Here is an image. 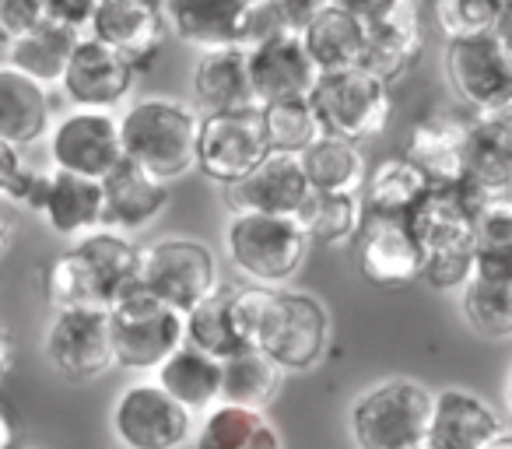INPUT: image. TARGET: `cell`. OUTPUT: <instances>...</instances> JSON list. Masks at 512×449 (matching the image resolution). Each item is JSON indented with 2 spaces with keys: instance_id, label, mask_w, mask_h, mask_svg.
<instances>
[{
  "instance_id": "6da1fadb",
  "label": "cell",
  "mask_w": 512,
  "mask_h": 449,
  "mask_svg": "<svg viewBox=\"0 0 512 449\" xmlns=\"http://www.w3.org/2000/svg\"><path fill=\"white\" fill-rule=\"evenodd\" d=\"M421 250V278L439 292L463 288L474 271V207L460 186H428V193L407 214Z\"/></svg>"
},
{
  "instance_id": "7a4b0ae2",
  "label": "cell",
  "mask_w": 512,
  "mask_h": 449,
  "mask_svg": "<svg viewBox=\"0 0 512 449\" xmlns=\"http://www.w3.org/2000/svg\"><path fill=\"white\" fill-rule=\"evenodd\" d=\"M120 120V144L123 158L134 162L155 179L186 176L193 169V148H197V123L200 113L186 102L148 95L134 102Z\"/></svg>"
},
{
  "instance_id": "3957f363",
  "label": "cell",
  "mask_w": 512,
  "mask_h": 449,
  "mask_svg": "<svg viewBox=\"0 0 512 449\" xmlns=\"http://www.w3.org/2000/svg\"><path fill=\"white\" fill-rule=\"evenodd\" d=\"M228 264L253 285H281L295 278L309 250L306 232L292 214L232 211L225 225Z\"/></svg>"
},
{
  "instance_id": "277c9868",
  "label": "cell",
  "mask_w": 512,
  "mask_h": 449,
  "mask_svg": "<svg viewBox=\"0 0 512 449\" xmlns=\"http://www.w3.org/2000/svg\"><path fill=\"white\" fill-rule=\"evenodd\" d=\"M309 106L323 134L344 137V141H369L383 134L390 123L393 92L390 81L355 64L341 71H323L309 92Z\"/></svg>"
},
{
  "instance_id": "5b68a950",
  "label": "cell",
  "mask_w": 512,
  "mask_h": 449,
  "mask_svg": "<svg viewBox=\"0 0 512 449\" xmlns=\"http://www.w3.org/2000/svg\"><path fill=\"white\" fill-rule=\"evenodd\" d=\"M442 71L456 99L477 116H502L512 106V53L502 29L446 39Z\"/></svg>"
},
{
  "instance_id": "8992f818",
  "label": "cell",
  "mask_w": 512,
  "mask_h": 449,
  "mask_svg": "<svg viewBox=\"0 0 512 449\" xmlns=\"http://www.w3.org/2000/svg\"><path fill=\"white\" fill-rule=\"evenodd\" d=\"M432 393L414 379H386L365 390L351 407L358 449H414L425 442Z\"/></svg>"
},
{
  "instance_id": "52a82bcc",
  "label": "cell",
  "mask_w": 512,
  "mask_h": 449,
  "mask_svg": "<svg viewBox=\"0 0 512 449\" xmlns=\"http://www.w3.org/2000/svg\"><path fill=\"white\" fill-rule=\"evenodd\" d=\"M106 323L109 341H113V358L123 369H158L183 344V313L165 306L162 299L144 292L141 285L123 292L106 309Z\"/></svg>"
},
{
  "instance_id": "ba28073f",
  "label": "cell",
  "mask_w": 512,
  "mask_h": 449,
  "mask_svg": "<svg viewBox=\"0 0 512 449\" xmlns=\"http://www.w3.org/2000/svg\"><path fill=\"white\" fill-rule=\"evenodd\" d=\"M141 250V271H137V285L172 306L176 313L193 309L200 299L221 285L218 264L207 246L193 243V239H162V243L137 246Z\"/></svg>"
},
{
  "instance_id": "9c48e42d",
  "label": "cell",
  "mask_w": 512,
  "mask_h": 449,
  "mask_svg": "<svg viewBox=\"0 0 512 449\" xmlns=\"http://www.w3.org/2000/svg\"><path fill=\"white\" fill-rule=\"evenodd\" d=\"M271 151L256 109H235V113H207L197 123V148H193V169L207 179L228 186L242 179L260 158Z\"/></svg>"
},
{
  "instance_id": "30bf717a",
  "label": "cell",
  "mask_w": 512,
  "mask_h": 449,
  "mask_svg": "<svg viewBox=\"0 0 512 449\" xmlns=\"http://www.w3.org/2000/svg\"><path fill=\"white\" fill-rule=\"evenodd\" d=\"M46 134H50L53 169L102 179L113 165L123 162L120 120L113 116V109L71 106L57 123H50Z\"/></svg>"
},
{
  "instance_id": "8fae6325",
  "label": "cell",
  "mask_w": 512,
  "mask_h": 449,
  "mask_svg": "<svg viewBox=\"0 0 512 449\" xmlns=\"http://www.w3.org/2000/svg\"><path fill=\"white\" fill-rule=\"evenodd\" d=\"M113 432L123 449H183L193 435V414L158 383H134L116 400Z\"/></svg>"
},
{
  "instance_id": "7c38bea8",
  "label": "cell",
  "mask_w": 512,
  "mask_h": 449,
  "mask_svg": "<svg viewBox=\"0 0 512 449\" xmlns=\"http://www.w3.org/2000/svg\"><path fill=\"white\" fill-rule=\"evenodd\" d=\"M46 358L71 383H92L116 365L106 309H60L46 330Z\"/></svg>"
},
{
  "instance_id": "4fadbf2b",
  "label": "cell",
  "mask_w": 512,
  "mask_h": 449,
  "mask_svg": "<svg viewBox=\"0 0 512 449\" xmlns=\"http://www.w3.org/2000/svg\"><path fill=\"white\" fill-rule=\"evenodd\" d=\"M134 81H137V67L123 53H116L102 39L81 32L57 88L67 95L71 106L116 109L130 95Z\"/></svg>"
},
{
  "instance_id": "5bb4252c",
  "label": "cell",
  "mask_w": 512,
  "mask_h": 449,
  "mask_svg": "<svg viewBox=\"0 0 512 449\" xmlns=\"http://www.w3.org/2000/svg\"><path fill=\"white\" fill-rule=\"evenodd\" d=\"M242 50H246L249 88H253L260 106L278 99H309L320 71L309 60L299 32H274V36L242 46Z\"/></svg>"
},
{
  "instance_id": "9a60e30c",
  "label": "cell",
  "mask_w": 512,
  "mask_h": 449,
  "mask_svg": "<svg viewBox=\"0 0 512 449\" xmlns=\"http://www.w3.org/2000/svg\"><path fill=\"white\" fill-rule=\"evenodd\" d=\"M358 267L376 288H404L421 278V250L407 218L362 214L358 225Z\"/></svg>"
},
{
  "instance_id": "2e32d148",
  "label": "cell",
  "mask_w": 512,
  "mask_h": 449,
  "mask_svg": "<svg viewBox=\"0 0 512 449\" xmlns=\"http://www.w3.org/2000/svg\"><path fill=\"white\" fill-rule=\"evenodd\" d=\"M85 32L123 53L134 67H148L162 53L169 22L162 0H99Z\"/></svg>"
},
{
  "instance_id": "e0dca14e",
  "label": "cell",
  "mask_w": 512,
  "mask_h": 449,
  "mask_svg": "<svg viewBox=\"0 0 512 449\" xmlns=\"http://www.w3.org/2000/svg\"><path fill=\"white\" fill-rule=\"evenodd\" d=\"M460 193L467 204L512 193V127L509 113L477 116L467 127L460 165Z\"/></svg>"
},
{
  "instance_id": "ac0fdd59",
  "label": "cell",
  "mask_w": 512,
  "mask_h": 449,
  "mask_svg": "<svg viewBox=\"0 0 512 449\" xmlns=\"http://www.w3.org/2000/svg\"><path fill=\"white\" fill-rule=\"evenodd\" d=\"M309 193L306 172L299 155L267 151L242 179L225 186L228 211H260V214H295Z\"/></svg>"
},
{
  "instance_id": "d6986e66",
  "label": "cell",
  "mask_w": 512,
  "mask_h": 449,
  "mask_svg": "<svg viewBox=\"0 0 512 449\" xmlns=\"http://www.w3.org/2000/svg\"><path fill=\"white\" fill-rule=\"evenodd\" d=\"M421 46H425V32H421L418 0H393L376 22L365 25L362 67L393 85L418 64Z\"/></svg>"
},
{
  "instance_id": "ffe728a7",
  "label": "cell",
  "mask_w": 512,
  "mask_h": 449,
  "mask_svg": "<svg viewBox=\"0 0 512 449\" xmlns=\"http://www.w3.org/2000/svg\"><path fill=\"white\" fill-rule=\"evenodd\" d=\"M102 186V229L113 232H141L165 211L169 204V183L148 176L134 162L123 158L120 165L99 179Z\"/></svg>"
},
{
  "instance_id": "44dd1931",
  "label": "cell",
  "mask_w": 512,
  "mask_h": 449,
  "mask_svg": "<svg viewBox=\"0 0 512 449\" xmlns=\"http://www.w3.org/2000/svg\"><path fill=\"white\" fill-rule=\"evenodd\" d=\"M505 432L502 418L488 400L467 390L432 393V414H428V449H484Z\"/></svg>"
},
{
  "instance_id": "7402d4cb",
  "label": "cell",
  "mask_w": 512,
  "mask_h": 449,
  "mask_svg": "<svg viewBox=\"0 0 512 449\" xmlns=\"http://www.w3.org/2000/svg\"><path fill=\"white\" fill-rule=\"evenodd\" d=\"M463 313L488 341L512 334V253H477L474 271L463 281Z\"/></svg>"
},
{
  "instance_id": "603a6c76",
  "label": "cell",
  "mask_w": 512,
  "mask_h": 449,
  "mask_svg": "<svg viewBox=\"0 0 512 449\" xmlns=\"http://www.w3.org/2000/svg\"><path fill=\"white\" fill-rule=\"evenodd\" d=\"M169 32L197 50L246 43V25L253 0H165L162 4Z\"/></svg>"
},
{
  "instance_id": "cb8c5ba5",
  "label": "cell",
  "mask_w": 512,
  "mask_h": 449,
  "mask_svg": "<svg viewBox=\"0 0 512 449\" xmlns=\"http://www.w3.org/2000/svg\"><path fill=\"white\" fill-rule=\"evenodd\" d=\"M193 109L207 113H235V109H256L253 88H249L246 50L242 46H218V50H200V60L190 74Z\"/></svg>"
},
{
  "instance_id": "d4e9b609",
  "label": "cell",
  "mask_w": 512,
  "mask_h": 449,
  "mask_svg": "<svg viewBox=\"0 0 512 449\" xmlns=\"http://www.w3.org/2000/svg\"><path fill=\"white\" fill-rule=\"evenodd\" d=\"M470 120L449 113V109H432L418 116L407 134V162H414L428 176L432 186L460 183L463 165V141H467Z\"/></svg>"
},
{
  "instance_id": "484cf974",
  "label": "cell",
  "mask_w": 512,
  "mask_h": 449,
  "mask_svg": "<svg viewBox=\"0 0 512 449\" xmlns=\"http://www.w3.org/2000/svg\"><path fill=\"white\" fill-rule=\"evenodd\" d=\"M330 341V320L327 309L302 292H285V320H281L278 337L271 341L267 355L288 372L313 369L323 358Z\"/></svg>"
},
{
  "instance_id": "4316f807",
  "label": "cell",
  "mask_w": 512,
  "mask_h": 449,
  "mask_svg": "<svg viewBox=\"0 0 512 449\" xmlns=\"http://www.w3.org/2000/svg\"><path fill=\"white\" fill-rule=\"evenodd\" d=\"M50 123V88L32 81L18 67L0 64V141L25 148V144L43 141Z\"/></svg>"
},
{
  "instance_id": "83f0119b",
  "label": "cell",
  "mask_w": 512,
  "mask_h": 449,
  "mask_svg": "<svg viewBox=\"0 0 512 449\" xmlns=\"http://www.w3.org/2000/svg\"><path fill=\"white\" fill-rule=\"evenodd\" d=\"M39 214H43L46 225L64 239H81V236H88V232L102 229L99 179L53 169L50 183H46V197H43V204H39Z\"/></svg>"
},
{
  "instance_id": "f1b7e54d",
  "label": "cell",
  "mask_w": 512,
  "mask_h": 449,
  "mask_svg": "<svg viewBox=\"0 0 512 449\" xmlns=\"http://www.w3.org/2000/svg\"><path fill=\"white\" fill-rule=\"evenodd\" d=\"M78 257L85 260L88 274L95 281V292H99L102 306H113L123 292L137 285V271H141V250L130 243L123 232L113 229H95L88 236H81L74 243Z\"/></svg>"
},
{
  "instance_id": "f546056e",
  "label": "cell",
  "mask_w": 512,
  "mask_h": 449,
  "mask_svg": "<svg viewBox=\"0 0 512 449\" xmlns=\"http://www.w3.org/2000/svg\"><path fill=\"white\" fill-rule=\"evenodd\" d=\"M193 449H285L281 432L267 421L264 411L239 404H211L204 421L193 428Z\"/></svg>"
},
{
  "instance_id": "4dcf8cb0",
  "label": "cell",
  "mask_w": 512,
  "mask_h": 449,
  "mask_svg": "<svg viewBox=\"0 0 512 449\" xmlns=\"http://www.w3.org/2000/svg\"><path fill=\"white\" fill-rule=\"evenodd\" d=\"M221 362V383H218V400L239 407H253V411H264L274 404L281 390V379L285 369L267 355L264 348H235L232 355L218 358Z\"/></svg>"
},
{
  "instance_id": "1f68e13d",
  "label": "cell",
  "mask_w": 512,
  "mask_h": 449,
  "mask_svg": "<svg viewBox=\"0 0 512 449\" xmlns=\"http://www.w3.org/2000/svg\"><path fill=\"white\" fill-rule=\"evenodd\" d=\"M155 383L169 393L176 404H183L190 414H204L211 404H218L221 362L193 344H179L169 358L155 369Z\"/></svg>"
},
{
  "instance_id": "d6a6232c",
  "label": "cell",
  "mask_w": 512,
  "mask_h": 449,
  "mask_svg": "<svg viewBox=\"0 0 512 449\" xmlns=\"http://www.w3.org/2000/svg\"><path fill=\"white\" fill-rule=\"evenodd\" d=\"M302 46H306L309 60L316 64V71H341V67L362 64L365 53V25L358 18L344 15L337 8H323L302 25L299 32Z\"/></svg>"
},
{
  "instance_id": "836d02e7",
  "label": "cell",
  "mask_w": 512,
  "mask_h": 449,
  "mask_svg": "<svg viewBox=\"0 0 512 449\" xmlns=\"http://www.w3.org/2000/svg\"><path fill=\"white\" fill-rule=\"evenodd\" d=\"M78 36L81 32L46 18L36 29H29L25 36H18L15 43L4 46V53H8V64L18 67L22 74H29L32 81H39V85H46V88H57Z\"/></svg>"
},
{
  "instance_id": "e575fe53",
  "label": "cell",
  "mask_w": 512,
  "mask_h": 449,
  "mask_svg": "<svg viewBox=\"0 0 512 449\" xmlns=\"http://www.w3.org/2000/svg\"><path fill=\"white\" fill-rule=\"evenodd\" d=\"M428 176L407 158H386L372 172H365V183L358 190L362 214H386V218H407L411 207L428 193Z\"/></svg>"
},
{
  "instance_id": "d590c367",
  "label": "cell",
  "mask_w": 512,
  "mask_h": 449,
  "mask_svg": "<svg viewBox=\"0 0 512 449\" xmlns=\"http://www.w3.org/2000/svg\"><path fill=\"white\" fill-rule=\"evenodd\" d=\"M299 158L309 190L358 193L365 183V172H369L358 141H344L334 134H320Z\"/></svg>"
},
{
  "instance_id": "8d00e7d4",
  "label": "cell",
  "mask_w": 512,
  "mask_h": 449,
  "mask_svg": "<svg viewBox=\"0 0 512 449\" xmlns=\"http://www.w3.org/2000/svg\"><path fill=\"white\" fill-rule=\"evenodd\" d=\"M299 229L306 232L309 243L320 246H341L358 236L362 225V200L358 193H330V190H309L302 204L292 214Z\"/></svg>"
},
{
  "instance_id": "74e56055",
  "label": "cell",
  "mask_w": 512,
  "mask_h": 449,
  "mask_svg": "<svg viewBox=\"0 0 512 449\" xmlns=\"http://www.w3.org/2000/svg\"><path fill=\"white\" fill-rule=\"evenodd\" d=\"M228 316H232V330L239 337V344L267 351L274 337H278L281 320H285V292H278L274 285L232 288Z\"/></svg>"
},
{
  "instance_id": "f35d334b",
  "label": "cell",
  "mask_w": 512,
  "mask_h": 449,
  "mask_svg": "<svg viewBox=\"0 0 512 449\" xmlns=\"http://www.w3.org/2000/svg\"><path fill=\"white\" fill-rule=\"evenodd\" d=\"M228 295L232 288H214L207 299H200L193 309L183 313V341L193 348L207 351L214 358L232 355L235 348H242L239 337L232 330V316H228Z\"/></svg>"
},
{
  "instance_id": "ab89813d",
  "label": "cell",
  "mask_w": 512,
  "mask_h": 449,
  "mask_svg": "<svg viewBox=\"0 0 512 449\" xmlns=\"http://www.w3.org/2000/svg\"><path fill=\"white\" fill-rule=\"evenodd\" d=\"M260 120H264V134L271 151H285V155H302L323 134L309 99L264 102L260 106Z\"/></svg>"
},
{
  "instance_id": "60d3db41",
  "label": "cell",
  "mask_w": 512,
  "mask_h": 449,
  "mask_svg": "<svg viewBox=\"0 0 512 449\" xmlns=\"http://www.w3.org/2000/svg\"><path fill=\"white\" fill-rule=\"evenodd\" d=\"M43 292H46V302L53 309H106L95 292V281L88 274L85 260L78 257V250H67L60 257H53L43 271Z\"/></svg>"
},
{
  "instance_id": "b9f144b4",
  "label": "cell",
  "mask_w": 512,
  "mask_h": 449,
  "mask_svg": "<svg viewBox=\"0 0 512 449\" xmlns=\"http://www.w3.org/2000/svg\"><path fill=\"white\" fill-rule=\"evenodd\" d=\"M509 0H432V22L446 39L502 29Z\"/></svg>"
},
{
  "instance_id": "7bdbcfd3",
  "label": "cell",
  "mask_w": 512,
  "mask_h": 449,
  "mask_svg": "<svg viewBox=\"0 0 512 449\" xmlns=\"http://www.w3.org/2000/svg\"><path fill=\"white\" fill-rule=\"evenodd\" d=\"M39 22H46L43 0H0V50L36 29Z\"/></svg>"
},
{
  "instance_id": "ee69618b",
  "label": "cell",
  "mask_w": 512,
  "mask_h": 449,
  "mask_svg": "<svg viewBox=\"0 0 512 449\" xmlns=\"http://www.w3.org/2000/svg\"><path fill=\"white\" fill-rule=\"evenodd\" d=\"M267 8V15L274 18L281 32H302V25L327 8V0H260Z\"/></svg>"
},
{
  "instance_id": "f6af8a7d",
  "label": "cell",
  "mask_w": 512,
  "mask_h": 449,
  "mask_svg": "<svg viewBox=\"0 0 512 449\" xmlns=\"http://www.w3.org/2000/svg\"><path fill=\"white\" fill-rule=\"evenodd\" d=\"M43 4H46V18H50V22H60L74 32H85L95 8H99V0H43Z\"/></svg>"
},
{
  "instance_id": "bcb514c9",
  "label": "cell",
  "mask_w": 512,
  "mask_h": 449,
  "mask_svg": "<svg viewBox=\"0 0 512 449\" xmlns=\"http://www.w3.org/2000/svg\"><path fill=\"white\" fill-rule=\"evenodd\" d=\"M22 172H25L22 148H18V144L0 141V197L11 200V193H15V186H18V179H22Z\"/></svg>"
},
{
  "instance_id": "7dc6e473",
  "label": "cell",
  "mask_w": 512,
  "mask_h": 449,
  "mask_svg": "<svg viewBox=\"0 0 512 449\" xmlns=\"http://www.w3.org/2000/svg\"><path fill=\"white\" fill-rule=\"evenodd\" d=\"M327 4L337 11H344V15L358 18L362 25H369V22H376L386 8H390L393 0H327Z\"/></svg>"
},
{
  "instance_id": "c3c4849f",
  "label": "cell",
  "mask_w": 512,
  "mask_h": 449,
  "mask_svg": "<svg viewBox=\"0 0 512 449\" xmlns=\"http://www.w3.org/2000/svg\"><path fill=\"white\" fill-rule=\"evenodd\" d=\"M11 229H15V207H11V200L0 197V253L8 250Z\"/></svg>"
},
{
  "instance_id": "681fc988",
  "label": "cell",
  "mask_w": 512,
  "mask_h": 449,
  "mask_svg": "<svg viewBox=\"0 0 512 449\" xmlns=\"http://www.w3.org/2000/svg\"><path fill=\"white\" fill-rule=\"evenodd\" d=\"M11 358H15V341H11L8 327H4V323H0V379L8 376V369H11Z\"/></svg>"
},
{
  "instance_id": "f907efd6",
  "label": "cell",
  "mask_w": 512,
  "mask_h": 449,
  "mask_svg": "<svg viewBox=\"0 0 512 449\" xmlns=\"http://www.w3.org/2000/svg\"><path fill=\"white\" fill-rule=\"evenodd\" d=\"M15 446V421H11L8 407L0 404V449H11Z\"/></svg>"
},
{
  "instance_id": "816d5d0a",
  "label": "cell",
  "mask_w": 512,
  "mask_h": 449,
  "mask_svg": "<svg viewBox=\"0 0 512 449\" xmlns=\"http://www.w3.org/2000/svg\"><path fill=\"white\" fill-rule=\"evenodd\" d=\"M484 449H512V439H509V432H502V435H498L495 442H491V446H484Z\"/></svg>"
},
{
  "instance_id": "f5cc1de1",
  "label": "cell",
  "mask_w": 512,
  "mask_h": 449,
  "mask_svg": "<svg viewBox=\"0 0 512 449\" xmlns=\"http://www.w3.org/2000/svg\"><path fill=\"white\" fill-rule=\"evenodd\" d=\"M414 449H428V446H425V442H421V446H414Z\"/></svg>"
},
{
  "instance_id": "db71d44e",
  "label": "cell",
  "mask_w": 512,
  "mask_h": 449,
  "mask_svg": "<svg viewBox=\"0 0 512 449\" xmlns=\"http://www.w3.org/2000/svg\"><path fill=\"white\" fill-rule=\"evenodd\" d=\"M25 449H39V446H25Z\"/></svg>"
}]
</instances>
